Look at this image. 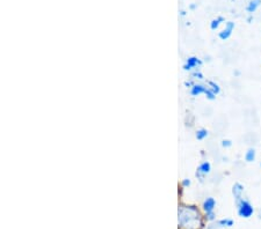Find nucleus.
Listing matches in <instances>:
<instances>
[{
    "label": "nucleus",
    "mask_w": 261,
    "mask_h": 229,
    "mask_svg": "<svg viewBox=\"0 0 261 229\" xmlns=\"http://www.w3.org/2000/svg\"><path fill=\"white\" fill-rule=\"evenodd\" d=\"M208 89L207 85H202V83H195L193 85L192 89H191V94L193 96H199L201 94H205V91Z\"/></svg>",
    "instance_id": "1a4fd4ad"
},
{
    "label": "nucleus",
    "mask_w": 261,
    "mask_h": 229,
    "mask_svg": "<svg viewBox=\"0 0 261 229\" xmlns=\"http://www.w3.org/2000/svg\"><path fill=\"white\" fill-rule=\"evenodd\" d=\"M202 65L201 59H199L197 57H191L188 58L186 61V65H185V70L186 71H191V70H197Z\"/></svg>",
    "instance_id": "0eeeda50"
},
{
    "label": "nucleus",
    "mask_w": 261,
    "mask_h": 229,
    "mask_svg": "<svg viewBox=\"0 0 261 229\" xmlns=\"http://www.w3.org/2000/svg\"><path fill=\"white\" fill-rule=\"evenodd\" d=\"M253 15H248V18H247V22L248 23H251L252 22V21H253Z\"/></svg>",
    "instance_id": "f3484780"
},
{
    "label": "nucleus",
    "mask_w": 261,
    "mask_h": 229,
    "mask_svg": "<svg viewBox=\"0 0 261 229\" xmlns=\"http://www.w3.org/2000/svg\"><path fill=\"white\" fill-rule=\"evenodd\" d=\"M217 202L216 199L213 197H208L204 199L203 204H202V208H203L204 213H205V218L209 221H214L216 219V215H215V208H216Z\"/></svg>",
    "instance_id": "7ed1b4c3"
},
{
    "label": "nucleus",
    "mask_w": 261,
    "mask_h": 229,
    "mask_svg": "<svg viewBox=\"0 0 261 229\" xmlns=\"http://www.w3.org/2000/svg\"><path fill=\"white\" fill-rule=\"evenodd\" d=\"M236 28V23L233 21H228L225 23V27L222 29V30L218 32V37L222 41H228L231 36H232V32Z\"/></svg>",
    "instance_id": "20e7f679"
},
{
    "label": "nucleus",
    "mask_w": 261,
    "mask_h": 229,
    "mask_svg": "<svg viewBox=\"0 0 261 229\" xmlns=\"http://www.w3.org/2000/svg\"><path fill=\"white\" fill-rule=\"evenodd\" d=\"M204 95H205V97L209 100V101H214V100H216V94H215L212 89H209V87H208V89H207V91H205Z\"/></svg>",
    "instance_id": "2eb2a0df"
},
{
    "label": "nucleus",
    "mask_w": 261,
    "mask_h": 229,
    "mask_svg": "<svg viewBox=\"0 0 261 229\" xmlns=\"http://www.w3.org/2000/svg\"><path fill=\"white\" fill-rule=\"evenodd\" d=\"M209 132L205 128H200V130L196 131V139L197 140H204L205 138H208Z\"/></svg>",
    "instance_id": "4468645a"
},
{
    "label": "nucleus",
    "mask_w": 261,
    "mask_h": 229,
    "mask_svg": "<svg viewBox=\"0 0 261 229\" xmlns=\"http://www.w3.org/2000/svg\"><path fill=\"white\" fill-rule=\"evenodd\" d=\"M261 6V0H250L246 5V12L248 15H253Z\"/></svg>",
    "instance_id": "6e6552de"
},
{
    "label": "nucleus",
    "mask_w": 261,
    "mask_h": 229,
    "mask_svg": "<svg viewBox=\"0 0 261 229\" xmlns=\"http://www.w3.org/2000/svg\"><path fill=\"white\" fill-rule=\"evenodd\" d=\"M260 168H261V161H260Z\"/></svg>",
    "instance_id": "6ab92c4d"
},
{
    "label": "nucleus",
    "mask_w": 261,
    "mask_h": 229,
    "mask_svg": "<svg viewBox=\"0 0 261 229\" xmlns=\"http://www.w3.org/2000/svg\"><path fill=\"white\" fill-rule=\"evenodd\" d=\"M180 224L186 229H197L201 226V214L194 206L181 208L179 212Z\"/></svg>",
    "instance_id": "f257e3e1"
},
{
    "label": "nucleus",
    "mask_w": 261,
    "mask_h": 229,
    "mask_svg": "<svg viewBox=\"0 0 261 229\" xmlns=\"http://www.w3.org/2000/svg\"><path fill=\"white\" fill-rule=\"evenodd\" d=\"M236 206H237V213L243 219H250L254 214V206L252 205L250 201L245 198H242L241 201L236 202Z\"/></svg>",
    "instance_id": "f03ea898"
},
{
    "label": "nucleus",
    "mask_w": 261,
    "mask_h": 229,
    "mask_svg": "<svg viewBox=\"0 0 261 229\" xmlns=\"http://www.w3.org/2000/svg\"><path fill=\"white\" fill-rule=\"evenodd\" d=\"M221 145H222V147H224V148H230L231 146H232V141H231L230 139H223Z\"/></svg>",
    "instance_id": "dca6fc26"
},
{
    "label": "nucleus",
    "mask_w": 261,
    "mask_h": 229,
    "mask_svg": "<svg viewBox=\"0 0 261 229\" xmlns=\"http://www.w3.org/2000/svg\"><path fill=\"white\" fill-rule=\"evenodd\" d=\"M210 172H212V165H210V162L204 161V162H202L199 167V169H197L196 176L201 177V180H202V178H203L205 175H208Z\"/></svg>",
    "instance_id": "423d86ee"
},
{
    "label": "nucleus",
    "mask_w": 261,
    "mask_h": 229,
    "mask_svg": "<svg viewBox=\"0 0 261 229\" xmlns=\"http://www.w3.org/2000/svg\"><path fill=\"white\" fill-rule=\"evenodd\" d=\"M216 224H217L218 228H230V227L233 226L234 221L232 219L226 218V219H222V220H220V221H217Z\"/></svg>",
    "instance_id": "f8f14e48"
},
{
    "label": "nucleus",
    "mask_w": 261,
    "mask_h": 229,
    "mask_svg": "<svg viewBox=\"0 0 261 229\" xmlns=\"http://www.w3.org/2000/svg\"><path fill=\"white\" fill-rule=\"evenodd\" d=\"M207 86L209 87V89H212L216 95H218V94L221 93V87H220V85H218L216 81L208 80L207 81Z\"/></svg>",
    "instance_id": "ddd939ff"
},
{
    "label": "nucleus",
    "mask_w": 261,
    "mask_h": 229,
    "mask_svg": "<svg viewBox=\"0 0 261 229\" xmlns=\"http://www.w3.org/2000/svg\"><path fill=\"white\" fill-rule=\"evenodd\" d=\"M225 22V19L223 18V16H217V18H215L212 20V22H210V29L212 30H217L218 28L221 27L222 23Z\"/></svg>",
    "instance_id": "9b49d317"
},
{
    "label": "nucleus",
    "mask_w": 261,
    "mask_h": 229,
    "mask_svg": "<svg viewBox=\"0 0 261 229\" xmlns=\"http://www.w3.org/2000/svg\"><path fill=\"white\" fill-rule=\"evenodd\" d=\"M244 191H245V187L242 184V183H234L233 186H232V194H233V198H234V202H238L241 201L243 198V194H244Z\"/></svg>",
    "instance_id": "39448f33"
},
{
    "label": "nucleus",
    "mask_w": 261,
    "mask_h": 229,
    "mask_svg": "<svg viewBox=\"0 0 261 229\" xmlns=\"http://www.w3.org/2000/svg\"><path fill=\"white\" fill-rule=\"evenodd\" d=\"M244 159L247 162V163H252V162H254L256 159V151L255 148L253 147H250L246 151L245 155H244Z\"/></svg>",
    "instance_id": "9d476101"
},
{
    "label": "nucleus",
    "mask_w": 261,
    "mask_h": 229,
    "mask_svg": "<svg viewBox=\"0 0 261 229\" xmlns=\"http://www.w3.org/2000/svg\"><path fill=\"white\" fill-rule=\"evenodd\" d=\"M182 184H184L185 186H187V185L191 184V181H188V180H185V181H184V183H182Z\"/></svg>",
    "instance_id": "a211bd4d"
}]
</instances>
